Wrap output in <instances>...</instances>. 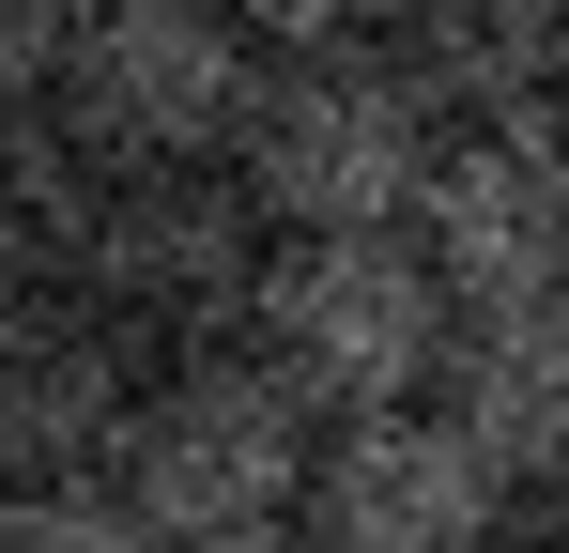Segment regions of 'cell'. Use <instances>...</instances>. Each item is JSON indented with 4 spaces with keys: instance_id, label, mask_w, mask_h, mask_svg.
<instances>
[{
    "instance_id": "13",
    "label": "cell",
    "mask_w": 569,
    "mask_h": 553,
    "mask_svg": "<svg viewBox=\"0 0 569 553\" xmlns=\"http://www.w3.org/2000/svg\"><path fill=\"white\" fill-rule=\"evenodd\" d=\"M62 31H78V0H0V108H47Z\"/></svg>"
},
{
    "instance_id": "15",
    "label": "cell",
    "mask_w": 569,
    "mask_h": 553,
    "mask_svg": "<svg viewBox=\"0 0 569 553\" xmlns=\"http://www.w3.org/2000/svg\"><path fill=\"white\" fill-rule=\"evenodd\" d=\"M555 108H569V92H555Z\"/></svg>"
},
{
    "instance_id": "3",
    "label": "cell",
    "mask_w": 569,
    "mask_h": 553,
    "mask_svg": "<svg viewBox=\"0 0 569 553\" xmlns=\"http://www.w3.org/2000/svg\"><path fill=\"white\" fill-rule=\"evenodd\" d=\"M308 446H323V431H308L247 354H170L139 384L123 446H108V492L139 507L154 553H200V539L292 523V507H308Z\"/></svg>"
},
{
    "instance_id": "1",
    "label": "cell",
    "mask_w": 569,
    "mask_h": 553,
    "mask_svg": "<svg viewBox=\"0 0 569 553\" xmlns=\"http://www.w3.org/2000/svg\"><path fill=\"white\" fill-rule=\"evenodd\" d=\"M431 154H447V123L400 92L385 47L262 62L247 108H231V200H247L278 247H323V231H416Z\"/></svg>"
},
{
    "instance_id": "12",
    "label": "cell",
    "mask_w": 569,
    "mask_h": 553,
    "mask_svg": "<svg viewBox=\"0 0 569 553\" xmlns=\"http://www.w3.org/2000/svg\"><path fill=\"white\" fill-rule=\"evenodd\" d=\"M247 31V62H323V47H385V0H216Z\"/></svg>"
},
{
    "instance_id": "11",
    "label": "cell",
    "mask_w": 569,
    "mask_h": 553,
    "mask_svg": "<svg viewBox=\"0 0 569 553\" xmlns=\"http://www.w3.org/2000/svg\"><path fill=\"white\" fill-rule=\"evenodd\" d=\"M0 553H154V539L108 476H47V492H0Z\"/></svg>"
},
{
    "instance_id": "5",
    "label": "cell",
    "mask_w": 569,
    "mask_h": 553,
    "mask_svg": "<svg viewBox=\"0 0 569 553\" xmlns=\"http://www.w3.org/2000/svg\"><path fill=\"white\" fill-rule=\"evenodd\" d=\"M416 262L447 276V308H555L569 292V108L447 123V154L416 184Z\"/></svg>"
},
{
    "instance_id": "9",
    "label": "cell",
    "mask_w": 569,
    "mask_h": 553,
    "mask_svg": "<svg viewBox=\"0 0 569 553\" xmlns=\"http://www.w3.org/2000/svg\"><path fill=\"white\" fill-rule=\"evenodd\" d=\"M431 400L462 415V446L508 492H569V292L555 308H462Z\"/></svg>"
},
{
    "instance_id": "8",
    "label": "cell",
    "mask_w": 569,
    "mask_h": 553,
    "mask_svg": "<svg viewBox=\"0 0 569 553\" xmlns=\"http://www.w3.org/2000/svg\"><path fill=\"white\" fill-rule=\"evenodd\" d=\"M139 384H154V369H139V339L108 323L93 292H16V308H0V492L108 476Z\"/></svg>"
},
{
    "instance_id": "4",
    "label": "cell",
    "mask_w": 569,
    "mask_h": 553,
    "mask_svg": "<svg viewBox=\"0 0 569 553\" xmlns=\"http://www.w3.org/2000/svg\"><path fill=\"white\" fill-rule=\"evenodd\" d=\"M247 78L262 62H247V31L216 0H78L62 78H47V123L93 170H216Z\"/></svg>"
},
{
    "instance_id": "6",
    "label": "cell",
    "mask_w": 569,
    "mask_h": 553,
    "mask_svg": "<svg viewBox=\"0 0 569 553\" xmlns=\"http://www.w3.org/2000/svg\"><path fill=\"white\" fill-rule=\"evenodd\" d=\"M508 476L462 446V415L447 400H385V415H339L323 446H308V539L323 553H492L508 539Z\"/></svg>"
},
{
    "instance_id": "14",
    "label": "cell",
    "mask_w": 569,
    "mask_h": 553,
    "mask_svg": "<svg viewBox=\"0 0 569 553\" xmlns=\"http://www.w3.org/2000/svg\"><path fill=\"white\" fill-rule=\"evenodd\" d=\"M200 553H323L308 523H262V539H200Z\"/></svg>"
},
{
    "instance_id": "7",
    "label": "cell",
    "mask_w": 569,
    "mask_h": 553,
    "mask_svg": "<svg viewBox=\"0 0 569 553\" xmlns=\"http://www.w3.org/2000/svg\"><path fill=\"white\" fill-rule=\"evenodd\" d=\"M247 200L216 170H93L78 200V247H62V292H93L108 323L139 339V323H200V308H247Z\"/></svg>"
},
{
    "instance_id": "10",
    "label": "cell",
    "mask_w": 569,
    "mask_h": 553,
    "mask_svg": "<svg viewBox=\"0 0 569 553\" xmlns=\"http://www.w3.org/2000/svg\"><path fill=\"white\" fill-rule=\"evenodd\" d=\"M385 62L431 123H508L569 92V0H385Z\"/></svg>"
},
{
    "instance_id": "2",
    "label": "cell",
    "mask_w": 569,
    "mask_h": 553,
    "mask_svg": "<svg viewBox=\"0 0 569 553\" xmlns=\"http://www.w3.org/2000/svg\"><path fill=\"white\" fill-rule=\"evenodd\" d=\"M447 276L416 262V231H323V247H262L247 276V369L278 384L308 431L385 415V400H431L447 369Z\"/></svg>"
}]
</instances>
